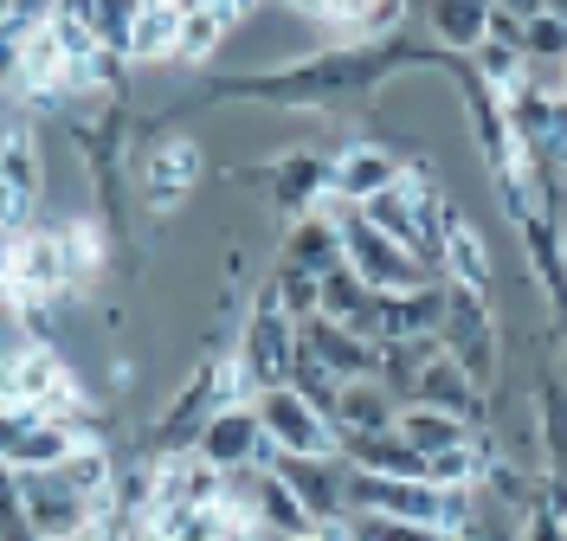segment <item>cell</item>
Masks as SVG:
<instances>
[{"label":"cell","mask_w":567,"mask_h":541,"mask_svg":"<svg viewBox=\"0 0 567 541\" xmlns=\"http://www.w3.org/2000/svg\"><path fill=\"white\" fill-rule=\"evenodd\" d=\"M39 200H45V155H39L33 123H13L0 136V214H13L27 226Z\"/></svg>","instance_id":"52a82bcc"},{"label":"cell","mask_w":567,"mask_h":541,"mask_svg":"<svg viewBox=\"0 0 567 541\" xmlns=\"http://www.w3.org/2000/svg\"><path fill=\"white\" fill-rule=\"evenodd\" d=\"M400 419V399L381 374H361V381H342L336 394V433H388Z\"/></svg>","instance_id":"9a60e30c"},{"label":"cell","mask_w":567,"mask_h":541,"mask_svg":"<svg viewBox=\"0 0 567 541\" xmlns=\"http://www.w3.org/2000/svg\"><path fill=\"white\" fill-rule=\"evenodd\" d=\"M59 246H65V278L71 290H97V278L110 271V239H104V219L78 214L59 226Z\"/></svg>","instance_id":"ac0fdd59"},{"label":"cell","mask_w":567,"mask_h":541,"mask_svg":"<svg viewBox=\"0 0 567 541\" xmlns=\"http://www.w3.org/2000/svg\"><path fill=\"white\" fill-rule=\"evenodd\" d=\"M354 541H452L432 522H406V516H342Z\"/></svg>","instance_id":"4316f807"},{"label":"cell","mask_w":567,"mask_h":541,"mask_svg":"<svg viewBox=\"0 0 567 541\" xmlns=\"http://www.w3.org/2000/svg\"><path fill=\"white\" fill-rule=\"evenodd\" d=\"M200 175H207V148L194 136H155L136 168V194L148 214H175L181 200L200 187Z\"/></svg>","instance_id":"3957f363"},{"label":"cell","mask_w":567,"mask_h":541,"mask_svg":"<svg viewBox=\"0 0 567 541\" xmlns=\"http://www.w3.org/2000/svg\"><path fill=\"white\" fill-rule=\"evenodd\" d=\"M194 451L219 470H246V465H265L278 445L265 438V419H258V406L251 399H233V406H213L200 438H194Z\"/></svg>","instance_id":"277c9868"},{"label":"cell","mask_w":567,"mask_h":541,"mask_svg":"<svg viewBox=\"0 0 567 541\" xmlns=\"http://www.w3.org/2000/svg\"><path fill=\"white\" fill-rule=\"evenodd\" d=\"M393 433L406 438L413 451H452V445H471L477 438V419H464V413H445V406H400V419H393Z\"/></svg>","instance_id":"e0dca14e"},{"label":"cell","mask_w":567,"mask_h":541,"mask_svg":"<svg viewBox=\"0 0 567 541\" xmlns=\"http://www.w3.org/2000/svg\"><path fill=\"white\" fill-rule=\"evenodd\" d=\"M175 39H181V7L175 0H148L130 33V65H175Z\"/></svg>","instance_id":"ffe728a7"},{"label":"cell","mask_w":567,"mask_h":541,"mask_svg":"<svg viewBox=\"0 0 567 541\" xmlns=\"http://www.w3.org/2000/svg\"><path fill=\"white\" fill-rule=\"evenodd\" d=\"M303 348H310L317 361H329L342 381H361V374H374V361H381V342L354 335L349 323H329V316H310V323H303Z\"/></svg>","instance_id":"8fae6325"},{"label":"cell","mask_w":567,"mask_h":541,"mask_svg":"<svg viewBox=\"0 0 567 541\" xmlns=\"http://www.w3.org/2000/svg\"><path fill=\"white\" fill-rule=\"evenodd\" d=\"M491 7H503V13H516V20H535L548 0H491Z\"/></svg>","instance_id":"836d02e7"},{"label":"cell","mask_w":567,"mask_h":541,"mask_svg":"<svg viewBox=\"0 0 567 541\" xmlns=\"http://www.w3.org/2000/svg\"><path fill=\"white\" fill-rule=\"evenodd\" d=\"M290 387L310 399L317 413H329V419H336V394H342V374H336L329 361H317L310 348H297V361H290Z\"/></svg>","instance_id":"d4e9b609"},{"label":"cell","mask_w":567,"mask_h":541,"mask_svg":"<svg viewBox=\"0 0 567 541\" xmlns=\"http://www.w3.org/2000/svg\"><path fill=\"white\" fill-rule=\"evenodd\" d=\"M181 13H187V7H239V13H251V7H258V0H175Z\"/></svg>","instance_id":"e575fe53"},{"label":"cell","mask_w":567,"mask_h":541,"mask_svg":"<svg viewBox=\"0 0 567 541\" xmlns=\"http://www.w3.org/2000/svg\"><path fill=\"white\" fill-rule=\"evenodd\" d=\"M439 355V335H393V342H381V361H374V374L393 387V399L406 406L413 399V381H420V367Z\"/></svg>","instance_id":"44dd1931"},{"label":"cell","mask_w":567,"mask_h":541,"mask_svg":"<svg viewBox=\"0 0 567 541\" xmlns=\"http://www.w3.org/2000/svg\"><path fill=\"white\" fill-rule=\"evenodd\" d=\"M523 33H529V20H516V13H503V7H491V33H484V39H503V45H523Z\"/></svg>","instance_id":"d6a6232c"},{"label":"cell","mask_w":567,"mask_h":541,"mask_svg":"<svg viewBox=\"0 0 567 541\" xmlns=\"http://www.w3.org/2000/svg\"><path fill=\"white\" fill-rule=\"evenodd\" d=\"M336 451L354 470H381V477H425V451H413L406 438L393 433H336Z\"/></svg>","instance_id":"5bb4252c"},{"label":"cell","mask_w":567,"mask_h":541,"mask_svg":"<svg viewBox=\"0 0 567 541\" xmlns=\"http://www.w3.org/2000/svg\"><path fill=\"white\" fill-rule=\"evenodd\" d=\"M20 45H27V27L0 13V91H20Z\"/></svg>","instance_id":"f546056e"},{"label":"cell","mask_w":567,"mask_h":541,"mask_svg":"<svg viewBox=\"0 0 567 541\" xmlns=\"http://www.w3.org/2000/svg\"><path fill=\"white\" fill-rule=\"evenodd\" d=\"M52 20H71V27L97 33V0H52Z\"/></svg>","instance_id":"1f68e13d"},{"label":"cell","mask_w":567,"mask_h":541,"mask_svg":"<svg viewBox=\"0 0 567 541\" xmlns=\"http://www.w3.org/2000/svg\"><path fill=\"white\" fill-rule=\"evenodd\" d=\"M284 264H303V271H317V278H329L336 264H349L342 258V226L329 214H297L290 226H284Z\"/></svg>","instance_id":"4fadbf2b"},{"label":"cell","mask_w":567,"mask_h":541,"mask_svg":"<svg viewBox=\"0 0 567 541\" xmlns=\"http://www.w3.org/2000/svg\"><path fill=\"white\" fill-rule=\"evenodd\" d=\"M271 284H278L284 316L310 323V316L322 310V278H317V271H303V264H278V271H271Z\"/></svg>","instance_id":"484cf974"},{"label":"cell","mask_w":567,"mask_h":541,"mask_svg":"<svg viewBox=\"0 0 567 541\" xmlns=\"http://www.w3.org/2000/svg\"><path fill=\"white\" fill-rule=\"evenodd\" d=\"M452 541H484V535H477V529H464V535H452Z\"/></svg>","instance_id":"74e56055"},{"label":"cell","mask_w":567,"mask_h":541,"mask_svg":"<svg viewBox=\"0 0 567 541\" xmlns=\"http://www.w3.org/2000/svg\"><path fill=\"white\" fill-rule=\"evenodd\" d=\"M406 406H445V413H464V419H477L484 426V394L471 387V374L458 367V355H439L420 367V381H413V399Z\"/></svg>","instance_id":"30bf717a"},{"label":"cell","mask_w":567,"mask_h":541,"mask_svg":"<svg viewBox=\"0 0 567 541\" xmlns=\"http://www.w3.org/2000/svg\"><path fill=\"white\" fill-rule=\"evenodd\" d=\"M265 465L310 503L317 522H342V516H349V497H342V490H349V458H342V451H271Z\"/></svg>","instance_id":"5b68a950"},{"label":"cell","mask_w":567,"mask_h":541,"mask_svg":"<svg viewBox=\"0 0 567 541\" xmlns=\"http://www.w3.org/2000/svg\"><path fill=\"white\" fill-rule=\"evenodd\" d=\"M297 541H336V535H329V529H317V535H297Z\"/></svg>","instance_id":"8d00e7d4"},{"label":"cell","mask_w":567,"mask_h":541,"mask_svg":"<svg viewBox=\"0 0 567 541\" xmlns=\"http://www.w3.org/2000/svg\"><path fill=\"white\" fill-rule=\"evenodd\" d=\"M329 162H336V194H349L354 207L406 175V155L393 143H349V148H336Z\"/></svg>","instance_id":"ba28073f"},{"label":"cell","mask_w":567,"mask_h":541,"mask_svg":"<svg viewBox=\"0 0 567 541\" xmlns=\"http://www.w3.org/2000/svg\"><path fill=\"white\" fill-rule=\"evenodd\" d=\"M342 258H349L354 271L368 278V290H413V284H439L432 258H420L413 246L388 239L381 226H368V219H361V207H354V219H342Z\"/></svg>","instance_id":"6da1fadb"},{"label":"cell","mask_w":567,"mask_h":541,"mask_svg":"<svg viewBox=\"0 0 567 541\" xmlns=\"http://www.w3.org/2000/svg\"><path fill=\"white\" fill-rule=\"evenodd\" d=\"M142 7H148V0H97V39H104L110 52L130 59V33H136Z\"/></svg>","instance_id":"f1b7e54d"},{"label":"cell","mask_w":567,"mask_h":541,"mask_svg":"<svg viewBox=\"0 0 567 541\" xmlns=\"http://www.w3.org/2000/svg\"><path fill=\"white\" fill-rule=\"evenodd\" d=\"M239 20H246L239 7H187L181 13V39H175V65H213Z\"/></svg>","instance_id":"2e32d148"},{"label":"cell","mask_w":567,"mask_h":541,"mask_svg":"<svg viewBox=\"0 0 567 541\" xmlns=\"http://www.w3.org/2000/svg\"><path fill=\"white\" fill-rule=\"evenodd\" d=\"M516 522H523V529H516V541H567V516H555L548 503H529Z\"/></svg>","instance_id":"4dcf8cb0"},{"label":"cell","mask_w":567,"mask_h":541,"mask_svg":"<svg viewBox=\"0 0 567 541\" xmlns=\"http://www.w3.org/2000/svg\"><path fill=\"white\" fill-rule=\"evenodd\" d=\"M425 27H432L439 52L471 59L484 45V33H491V0H425Z\"/></svg>","instance_id":"7c38bea8"},{"label":"cell","mask_w":567,"mask_h":541,"mask_svg":"<svg viewBox=\"0 0 567 541\" xmlns=\"http://www.w3.org/2000/svg\"><path fill=\"white\" fill-rule=\"evenodd\" d=\"M368 296H374V290H368V278H361L354 264H336V271L322 278V310H317V316L354 329V323H361V310H368Z\"/></svg>","instance_id":"603a6c76"},{"label":"cell","mask_w":567,"mask_h":541,"mask_svg":"<svg viewBox=\"0 0 567 541\" xmlns=\"http://www.w3.org/2000/svg\"><path fill=\"white\" fill-rule=\"evenodd\" d=\"M59 290H71L59 226H27V232L13 239V252L0 258V296H7L13 310H27V303H45V296H59Z\"/></svg>","instance_id":"7a4b0ae2"},{"label":"cell","mask_w":567,"mask_h":541,"mask_svg":"<svg viewBox=\"0 0 567 541\" xmlns=\"http://www.w3.org/2000/svg\"><path fill=\"white\" fill-rule=\"evenodd\" d=\"M0 13H7V0H0Z\"/></svg>","instance_id":"f35d334b"},{"label":"cell","mask_w":567,"mask_h":541,"mask_svg":"<svg viewBox=\"0 0 567 541\" xmlns=\"http://www.w3.org/2000/svg\"><path fill=\"white\" fill-rule=\"evenodd\" d=\"M464 65L484 77L491 91H516V84L529 77V59H523V45H503V39H484V45H477Z\"/></svg>","instance_id":"cb8c5ba5"},{"label":"cell","mask_w":567,"mask_h":541,"mask_svg":"<svg viewBox=\"0 0 567 541\" xmlns=\"http://www.w3.org/2000/svg\"><path fill=\"white\" fill-rule=\"evenodd\" d=\"M496 316H491V290H471V284H452L445 278V323H439V348H452L458 355L464 342H477V335H491Z\"/></svg>","instance_id":"d6986e66"},{"label":"cell","mask_w":567,"mask_h":541,"mask_svg":"<svg viewBox=\"0 0 567 541\" xmlns=\"http://www.w3.org/2000/svg\"><path fill=\"white\" fill-rule=\"evenodd\" d=\"M251 406H258L265 438H271L278 451H336V419L317 413L290 381H284V387H265V394H251Z\"/></svg>","instance_id":"8992f818"},{"label":"cell","mask_w":567,"mask_h":541,"mask_svg":"<svg viewBox=\"0 0 567 541\" xmlns=\"http://www.w3.org/2000/svg\"><path fill=\"white\" fill-rule=\"evenodd\" d=\"M523 59L529 65H567V20L561 13H535L529 20V33H523Z\"/></svg>","instance_id":"83f0119b"},{"label":"cell","mask_w":567,"mask_h":541,"mask_svg":"<svg viewBox=\"0 0 567 541\" xmlns=\"http://www.w3.org/2000/svg\"><path fill=\"white\" fill-rule=\"evenodd\" d=\"M322 529H329L336 541H354V535H349V522H322Z\"/></svg>","instance_id":"d590c367"},{"label":"cell","mask_w":567,"mask_h":541,"mask_svg":"<svg viewBox=\"0 0 567 541\" xmlns=\"http://www.w3.org/2000/svg\"><path fill=\"white\" fill-rule=\"evenodd\" d=\"M439 271L452 278V284H471V290H491L496 296V264H491V246H484V232L458 214V207H445V239H439Z\"/></svg>","instance_id":"9c48e42d"},{"label":"cell","mask_w":567,"mask_h":541,"mask_svg":"<svg viewBox=\"0 0 567 541\" xmlns=\"http://www.w3.org/2000/svg\"><path fill=\"white\" fill-rule=\"evenodd\" d=\"M52 477L78 490V497H91V503H110V483H116V451L110 445H78L65 465H52Z\"/></svg>","instance_id":"7402d4cb"}]
</instances>
